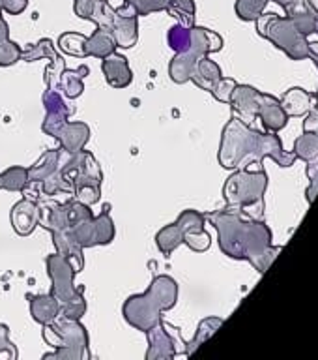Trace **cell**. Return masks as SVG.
<instances>
[{
	"mask_svg": "<svg viewBox=\"0 0 318 360\" xmlns=\"http://www.w3.org/2000/svg\"><path fill=\"white\" fill-rule=\"evenodd\" d=\"M11 227L19 236L32 235L34 229L39 225V207L38 201L22 197L21 201H17L11 207L10 212Z\"/></svg>",
	"mask_w": 318,
	"mask_h": 360,
	"instance_id": "cell-13",
	"label": "cell"
},
{
	"mask_svg": "<svg viewBox=\"0 0 318 360\" xmlns=\"http://www.w3.org/2000/svg\"><path fill=\"white\" fill-rule=\"evenodd\" d=\"M234 86H236L234 79H221V81L218 83V86L212 90V94L216 96V100L223 101V103H229Z\"/></svg>",
	"mask_w": 318,
	"mask_h": 360,
	"instance_id": "cell-32",
	"label": "cell"
},
{
	"mask_svg": "<svg viewBox=\"0 0 318 360\" xmlns=\"http://www.w3.org/2000/svg\"><path fill=\"white\" fill-rule=\"evenodd\" d=\"M41 336L55 353L45 354V360H90V336L81 321L58 317L55 323L44 325Z\"/></svg>",
	"mask_w": 318,
	"mask_h": 360,
	"instance_id": "cell-5",
	"label": "cell"
},
{
	"mask_svg": "<svg viewBox=\"0 0 318 360\" xmlns=\"http://www.w3.org/2000/svg\"><path fill=\"white\" fill-rule=\"evenodd\" d=\"M39 58H49L51 60V64L45 70V86L58 90V79H60V73L64 72L66 64L62 60V56L56 53L55 45L49 38H41L38 44H30L25 49H21V60L34 62L39 60Z\"/></svg>",
	"mask_w": 318,
	"mask_h": 360,
	"instance_id": "cell-10",
	"label": "cell"
},
{
	"mask_svg": "<svg viewBox=\"0 0 318 360\" xmlns=\"http://www.w3.org/2000/svg\"><path fill=\"white\" fill-rule=\"evenodd\" d=\"M146 338H148L146 360H173L180 354V345H184L178 328L163 319L146 332Z\"/></svg>",
	"mask_w": 318,
	"mask_h": 360,
	"instance_id": "cell-9",
	"label": "cell"
},
{
	"mask_svg": "<svg viewBox=\"0 0 318 360\" xmlns=\"http://www.w3.org/2000/svg\"><path fill=\"white\" fill-rule=\"evenodd\" d=\"M84 41H86L84 34L64 32L58 38V49L62 53H66V55L77 56V58H86V55H84Z\"/></svg>",
	"mask_w": 318,
	"mask_h": 360,
	"instance_id": "cell-27",
	"label": "cell"
},
{
	"mask_svg": "<svg viewBox=\"0 0 318 360\" xmlns=\"http://www.w3.org/2000/svg\"><path fill=\"white\" fill-rule=\"evenodd\" d=\"M30 304V315L39 325H51L60 317V302L56 300L55 295H27Z\"/></svg>",
	"mask_w": 318,
	"mask_h": 360,
	"instance_id": "cell-17",
	"label": "cell"
},
{
	"mask_svg": "<svg viewBox=\"0 0 318 360\" xmlns=\"http://www.w3.org/2000/svg\"><path fill=\"white\" fill-rule=\"evenodd\" d=\"M111 34L117 47L122 49H131L137 39H139V17L133 13H128L122 8L114 10V19H112Z\"/></svg>",
	"mask_w": 318,
	"mask_h": 360,
	"instance_id": "cell-14",
	"label": "cell"
},
{
	"mask_svg": "<svg viewBox=\"0 0 318 360\" xmlns=\"http://www.w3.org/2000/svg\"><path fill=\"white\" fill-rule=\"evenodd\" d=\"M268 0H236V13L244 21H257Z\"/></svg>",
	"mask_w": 318,
	"mask_h": 360,
	"instance_id": "cell-29",
	"label": "cell"
},
{
	"mask_svg": "<svg viewBox=\"0 0 318 360\" xmlns=\"http://www.w3.org/2000/svg\"><path fill=\"white\" fill-rule=\"evenodd\" d=\"M156 244L159 248V252L168 257V255H173V252L180 244H184V233L176 224L165 225L163 229L157 231Z\"/></svg>",
	"mask_w": 318,
	"mask_h": 360,
	"instance_id": "cell-22",
	"label": "cell"
},
{
	"mask_svg": "<svg viewBox=\"0 0 318 360\" xmlns=\"http://www.w3.org/2000/svg\"><path fill=\"white\" fill-rule=\"evenodd\" d=\"M221 79H223V75H221V70H219L218 64L213 60H210L208 56H204V58H201L199 64L195 66V70L191 73L190 81H193L199 89L212 92V90L218 86V83Z\"/></svg>",
	"mask_w": 318,
	"mask_h": 360,
	"instance_id": "cell-18",
	"label": "cell"
},
{
	"mask_svg": "<svg viewBox=\"0 0 318 360\" xmlns=\"http://www.w3.org/2000/svg\"><path fill=\"white\" fill-rule=\"evenodd\" d=\"M264 188H266V174L240 171L227 180L223 195L230 208L240 210V208L253 207V205L260 202Z\"/></svg>",
	"mask_w": 318,
	"mask_h": 360,
	"instance_id": "cell-8",
	"label": "cell"
},
{
	"mask_svg": "<svg viewBox=\"0 0 318 360\" xmlns=\"http://www.w3.org/2000/svg\"><path fill=\"white\" fill-rule=\"evenodd\" d=\"M221 323H223V319H219V317H208V319L201 321V325H199V330H197L195 338H193L191 342L184 343L185 356L193 354V351H195V349H199V345H201L202 342H206L208 338L212 336L213 332L218 330L219 326H221Z\"/></svg>",
	"mask_w": 318,
	"mask_h": 360,
	"instance_id": "cell-26",
	"label": "cell"
},
{
	"mask_svg": "<svg viewBox=\"0 0 318 360\" xmlns=\"http://www.w3.org/2000/svg\"><path fill=\"white\" fill-rule=\"evenodd\" d=\"M218 229L219 246L229 257L249 259L263 272L260 257L268 246L270 233L263 224L247 221L236 208H223L206 216Z\"/></svg>",
	"mask_w": 318,
	"mask_h": 360,
	"instance_id": "cell-1",
	"label": "cell"
},
{
	"mask_svg": "<svg viewBox=\"0 0 318 360\" xmlns=\"http://www.w3.org/2000/svg\"><path fill=\"white\" fill-rule=\"evenodd\" d=\"M221 47H223V39L218 32L208 30L204 27H193L191 28L190 47L182 53H176L168 64V77L178 84L187 83L199 60L210 53H216Z\"/></svg>",
	"mask_w": 318,
	"mask_h": 360,
	"instance_id": "cell-6",
	"label": "cell"
},
{
	"mask_svg": "<svg viewBox=\"0 0 318 360\" xmlns=\"http://www.w3.org/2000/svg\"><path fill=\"white\" fill-rule=\"evenodd\" d=\"M309 6L313 8L314 13H318V0H309Z\"/></svg>",
	"mask_w": 318,
	"mask_h": 360,
	"instance_id": "cell-34",
	"label": "cell"
},
{
	"mask_svg": "<svg viewBox=\"0 0 318 360\" xmlns=\"http://www.w3.org/2000/svg\"><path fill=\"white\" fill-rule=\"evenodd\" d=\"M117 49V41L112 38V34L98 27L92 36H86V41H84V55L94 56V58H105Z\"/></svg>",
	"mask_w": 318,
	"mask_h": 360,
	"instance_id": "cell-19",
	"label": "cell"
},
{
	"mask_svg": "<svg viewBox=\"0 0 318 360\" xmlns=\"http://www.w3.org/2000/svg\"><path fill=\"white\" fill-rule=\"evenodd\" d=\"M88 73V68L83 66L81 70H66L60 73V79H58V90H62V94L69 98V100H75L84 92V75Z\"/></svg>",
	"mask_w": 318,
	"mask_h": 360,
	"instance_id": "cell-20",
	"label": "cell"
},
{
	"mask_svg": "<svg viewBox=\"0 0 318 360\" xmlns=\"http://www.w3.org/2000/svg\"><path fill=\"white\" fill-rule=\"evenodd\" d=\"M178 300V283L167 274L156 276L150 285L140 295H131L124 302L122 315L129 326L148 332L163 319V311L174 308Z\"/></svg>",
	"mask_w": 318,
	"mask_h": 360,
	"instance_id": "cell-2",
	"label": "cell"
},
{
	"mask_svg": "<svg viewBox=\"0 0 318 360\" xmlns=\"http://www.w3.org/2000/svg\"><path fill=\"white\" fill-rule=\"evenodd\" d=\"M10 328L0 323V360H15L19 356L17 349L10 342Z\"/></svg>",
	"mask_w": 318,
	"mask_h": 360,
	"instance_id": "cell-31",
	"label": "cell"
},
{
	"mask_svg": "<svg viewBox=\"0 0 318 360\" xmlns=\"http://www.w3.org/2000/svg\"><path fill=\"white\" fill-rule=\"evenodd\" d=\"M28 8V0H0V11L10 15H19Z\"/></svg>",
	"mask_w": 318,
	"mask_h": 360,
	"instance_id": "cell-33",
	"label": "cell"
},
{
	"mask_svg": "<svg viewBox=\"0 0 318 360\" xmlns=\"http://www.w3.org/2000/svg\"><path fill=\"white\" fill-rule=\"evenodd\" d=\"M184 244H187L193 252H206L210 244H212V236L208 235L204 229L191 231V233H185Z\"/></svg>",
	"mask_w": 318,
	"mask_h": 360,
	"instance_id": "cell-30",
	"label": "cell"
},
{
	"mask_svg": "<svg viewBox=\"0 0 318 360\" xmlns=\"http://www.w3.org/2000/svg\"><path fill=\"white\" fill-rule=\"evenodd\" d=\"M55 139L60 143L62 150H66L67 154H75V152L83 150L86 143L90 141V128L88 124L84 122H69L67 120L58 134L55 135Z\"/></svg>",
	"mask_w": 318,
	"mask_h": 360,
	"instance_id": "cell-16",
	"label": "cell"
},
{
	"mask_svg": "<svg viewBox=\"0 0 318 360\" xmlns=\"http://www.w3.org/2000/svg\"><path fill=\"white\" fill-rule=\"evenodd\" d=\"M47 274L51 278V295L60 302V315L66 319L81 321L86 314V300H84V287L75 285L77 270L72 261L60 253H53L45 259Z\"/></svg>",
	"mask_w": 318,
	"mask_h": 360,
	"instance_id": "cell-3",
	"label": "cell"
},
{
	"mask_svg": "<svg viewBox=\"0 0 318 360\" xmlns=\"http://www.w3.org/2000/svg\"><path fill=\"white\" fill-rule=\"evenodd\" d=\"M168 2L171 0H124V4L120 8L128 11V13L143 17L150 15V13H159V11H167Z\"/></svg>",
	"mask_w": 318,
	"mask_h": 360,
	"instance_id": "cell-24",
	"label": "cell"
},
{
	"mask_svg": "<svg viewBox=\"0 0 318 360\" xmlns=\"http://www.w3.org/2000/svg\"><path fill=\"white\" fill-rule=\"evenodd\" d=\"M0 190H2V182H0Z\"/></svg>",
	"mask_w": 318,
	"mask_h": 360,
	"instance_id": "cell-35",
	"label": "cell"
},
{
	"mask_svg": "<svg viewBox=\"0 0 318 360\" xmlns=\"http://www.w3.org/2000/svg\"><path fill=\"white\" fill-rule=\"evenodd\" d=\"M193 28V27H191ZM191 28L184 27V25H180L176 22L174 27L168 28L167 32V44L168 47L174 51V53H182L190 47L191 44Z\"/></svg>",
	"mask_w": 318,
	"mask_h": 360,
	"instance_id": "cell-28",
	"label": "cell"
},
{
	"mask_svg": "<svg viewBox=\"0 0 318 360\" xmlns=\"http://www.w3.org/2000/svg\"><path fill=\"white\" fill-rule=\"evenodd\" d=\"M274 137H260V134L253 131L244 124V120L232 118L223 129L221 146H219V163L225 169L240 167L251 158H260L263 154H272L270 145Z\"/></svg>",
	"mask_w": 318,
	"mask_h": 360,
	"instance_id": "cell-4",
	"label": "cell"
},
{
	"mask_svg": "<svg viewBox=\"0 0 318 360\" xmlns=\"http://www.w3.org/2000/svg\"><path fill=\"white\" fill-rule=\"evenodd\" d=\"M2 190L6 191H22L28 186V167L11 165L0 173Z\"/></svg>",
	"mask_w": 318,
	"mask_h": 360,
	"instance_id": "cell-23",
	"label": "cell"
},
{
	"mask_svg": "<svg viewBox=\"0 0 318 360\" xmlns=\"http://www.w3.org/2000/svg\"><path fill=\"white\" fill-rule=\"evenodd\" d=\"M167 13L184 27H195L197 8L193 0H171L167 6Z\"/></svg>",
	"mask_w": 318,
	"mask_h": 360,
	"instance_id": "cell-25",
	"label": "cell"
},
{
	"mask_svg": "<svg viewBox=\"0 0 318 360\" xmlns=\"http://www.w3.org/2000/svg\"><path fill=\"white\" fill-rule=\"evenodd\" d=\"M44 107H45V118L41 124L44 134L55 137L58 134V129L67 122V118L72 115V109L67 107V103L62 100L60 90L45 89L44 92Z\"/></svg>",
	"mask_w": 318,
	"mask_h": 360,
	"instance_id": "cell-11",
	"label": "cell"
},
{
	"mask_svg": "<svg viewBox=\"0 0 318 360\" xmlns=\"http://www.w3.org/2000/svg\"><path fill=\"white\" fill-rule=\"evenodd\" d=\"M101 72L105 75L107 84L112 89H128L133 81V72L129 68L128 58L118 51L101 58Z\"/></svg>",
	"mask_w": 318,
	"mask_h": 360,
	"instance_id": "cell-15",
	"label": "cell"
},
{
	"mask_svg": "<svg viewBox=\"0 0 318 360\" xmlns=\"http://www.w3.org/2000/svg\"><path fill=\"white\" fill-rule=\"evenodd\" d=\"M75 15L86 21H92L98 28L111 32L114 8H111L109 0H73Z\"/></svg>",
	"mask_w": 318,
	"mask_h": 360,
	"instance_id": "cell-12",
	"label": "cell"
},
{
	"mask_svg": "<svg viewBox=\"0 0 318 360\" xmlns=\"http://www.w3.org/2000/svg\"><path fill=\"white\" fill-rule=\"evenodd\" d=\"M60 176L67 193H77L83 188H101V182H103L100 163L92 152L84 148L72 154V158L62 165Z\"/></svg>",
	"mask_w": 318,
	"mask_h": 360,
	"instance_id": "cell-7",
	"label": "cell"
},
{
	"mask_svg": "<svg viewBox=\"0 0 318 360\" xmlns=\"http://www.w3.org/2000/svg\"><path fill=\"white\" fill-rule=\"evenodd\" d=\"M17 60H21V47L10 39V27L0 15V68L13 66Z\"/></svg>",
	"mask_w": 318,
	"mask_h": 360,
	"instance_id": "cell-21",
	"label": "cell"
}]
</instances>
